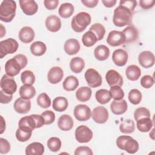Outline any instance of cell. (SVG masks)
Segmentation results:
<instances>
[{
	"instance_id": "obj_1",
	"label": "cell",
	"mask_w": 155,
	"mask_h": 155,
	"mask_svg": "<svg viewBox=\"0 0 155 155\" xmlns=\"http://www.w3.org/2000/svg\"><path fill=\"white\" fill-rule=\"evenodd\" d=\"M133 12L134 11L128 7L119 4V5L114 10L113 16V24L119 27L131 24Z\"/></svg>"
},
{
	"instance_id": "obj_2",
	"label": "cell",
	"mask_w": 155,
	"mask_h": 155,
	"mask_svg": "<svg viewBox=\"0 0 155 155\" xmlns=\"http://www.w3.org/2000/svg\"><path fill=\"white\" fill-rule=\"evenodd\" d=\"M16 3L13 0H4L0 5V19L5 22H10L16 14Z\"/></svg>"
},
{
	"instance_id": "obj_3",
	"label": "cell",
	"mask_w": 155,
	"mask_h": 155,
	"mask_svg": "<svg viewBox=\"0 0 155 155\" xmlns=\"http://www.w3.org/2000/svg\"><path fill=\"white\" fill-rule=\"evenodd\" d=\"M91 18L89 13L81 12L73 16L71 22V26L74 31L81 33L91 23Z\"/></svg>"
},
{
	"instance_id": "obj_4",
	"label": "cell",
	"mask_w": 155,
	"mask_h": 155,
	"mask_svg": "<svg viewBox=\"0 0 155 155\" xmlns=\"http://www.w3.org/2000/svg\"><path fill=\"white\" fill-rule=\"evenodd\" d=\"M116 145L119 148L126 151L130 154H134L139 150V143L132 137L122 135L116 139Z\"/></svg>"
},
{
	"instance_id": "obj_5",
	"label": "cell",
	"mask_w": 155,
	"mask_h": 155,
	"mask_svg": "<svg viewBox=\"0 0 155 155\" xmlns=\"http://www.w3.org/2000/svg\"><path fill=\"white\" fill-rule=\"evenodd\" d=\"M18 42L13 38H8L0 42V54L1 58H3L8 54H12L16 52L18 48Z\"/></svg>"
},
{
	"instance_id": "obj_6",
	"label": "cell",
	"mask_w": 155,
	"mask_h": 155,
	"mask_svg": "<svg viewBox=\"0 0 155 155\" xmlns=\"http://www.w3.org/2000/svg\"><path fill=\"white\" fill-rule=\"evenodd\" d=\"M87 84L91 88H96L101 85L102 79L101 74L93 68H88L84 74Z\"/></svg>"
},
{
	"instance_id": "obj_7",
	"label": "cell",
	"mask_w": 155,
	"mask_h": 155,
	"mask_svg": "<svg viewBox=\"0 0 155 155\" xmlns=\"http://www.w3.org/2000/svg\"><path fill=\"white\" fill-rule=\"evenodd\" d=\"M1 88L5 93L13 95L17 90V84L13 76L6 74L1 78Z\"/></svg>"
},
{
	"instance_id": "obj_8",
	"label": "cell",
	"mask_w": 155,
	"mask_h": 155,
	"mask_svg": "<svg viewBox=\"0 0 155 155\" xmlns=\"http://www.w3.org/2000/svg\"><path fill=\"white\" fill-rule=\"evenodd\" d=\"M93 137L92 131L85 125H79L75 130V139L80 143H87Z\"/></svg>"
},
{
	"instance_id": "obj_9",
	"label": "cell",
	"mask_w": 155,
	"mask_h": 155,
	"mask_svg": "<svg viewBox=\"0 0 155 155\" xmlns=\"http://www.w3.org/2000/svg\"><path fill=\"white\" fill-rule=\"evenodd\" d=\"M22 68H24V67L15 56L13 58L8 59L5 64L6 74L13 77L18 74Z\"/></svg>"
},
{
	"instance_id": "obj_10",
	"label": "cell",
	"mask_w": 155,
	"mask_h": 155,
	"mask_svg": "<svg viewBox=\"0 0 155 155\" xmlns=\"http://www.w3.org/2000/svg\"><path fill=\"white\" fill-rule=\"evenodd\" d=\"M74 116L79 121H86L91 116V111L89 107L85 104H79L74 107Z\"/></svg>"
},
{
	"instance_id": "obj_11",
	"label": "cell",
	"mask_w": 155,
	"mask_h": 155,
	"mask_svg": "<svg viewBox=\"0 0 155 155\" xmlns=\"http://www.w3.org/2000/svg\"><path fill=\"white\" fill-rule=\"evenodd\" d=\"M125 36L122 31L112 30L107 36V42L110 46L116 47L125 43Z\"/></svg>"
},
{
	"instance_id": "obj_12",
	"label": "cell",
	"mask_w": 155,
	"mask_h": 155,
	"mask_svg": "<svg viewBox=\"0 0 155 155\" xmlns=\"http://www.w3.org/2000/svg\"><path fill=\"white\" fill-rule=\"evenodd\" d=\"M109 114L106 108L102 106L95 107L92 111V118L97 124H104L108 119Z\"/></svg>"
},
{
	"instance_id": "obj_13",
	"label": "cell",
	"mask_w": 155,
	"mask_h": 155,
	"mask_svg": "<svg viewBox=\"0 0 155 155\" xmlns=\"http://www.w3.org/2000/svg\"><path fill=\"white\" fill-rule=\"evenodd\" d=\"M138 61L142 67L148 68L154 65L155 62L154 55L150 51H143L139 54Z\"/></svg>"
},
{
	"instance_id": "obj_14",
	"label": "cell",
	"mask_w": 155,
	"mask_h": 155,
	"mask_svg": "<svg viewBox=\"0 0 155 155\" xmlns=\"http://www.w3.org/2000/svg\"><path fill=\"white\" fill-rule=\"evenodd\" d=\"M105 79L109 86L112 87L114 85L122 86L124 81L121 75L114 70H108L105 74Z\"/></svg>"
},
{
	"instance_id": "obj_15",
	"label": "cell",
	"mask_w": 155,
	"mask_h": 155,
	"mask_svg": "<svg viewBox=\"0 0 155 155\" xmlns=\"http://www.w3.org/2000/svg\"><path fill=\"white\" fill-rule=\"evenodd\" d=\"M20 7L26 15L31 16L35 14L38 9V5L33 0H20Z\"/></svg>"
},
{
	"instance_id": "obj_16",
	"label": "cell",
	"mask_w": 155,
	"mask_h": 155,
	"mask_svg": "<svg viewBox=\"0 0 155 155\" xmlns=\"http://www.w3.org/2000/svg\"><path fill=\"white\" fill-rule=\"evenodd\" d=\"M63 76V70L59 67H51L47 73L48 81L52 84H56L62 81Z\"/></svg>"
},
{
	"instance_id": "obj_17",
	"label": "cell",
	"mask_w": 155,
	"mask_h": 155,
	"mask_svg": "<svg viewBox=\"0 0 155 155\" xmlns=\"http://www.w3.org/2000/svg\"><path fill=\"white\" fill-rule=\"evenodd\" d=\"M128 53L123 49L119 48L114 50L112 54V60L115 65L119 67L124 66L127 62Z\"/></svg>"
},
{
	"instance_id": "obj_18",
	"label": "cell",
	"mask_w": 155,
	"mask_h": 155,
	"mask_svg": "<svg viewBox=\"0 0 155 155\" xmlns=\"http://www.w3.org/2000/svg\"><path fill=\"white\" fill-rule=\"evenodd\" d=\"M15 110L20 114L27 113L31 108V101L30 99H24L22 97L18 98L13 104Z\"/></svg>"
},
{
	"instance_id": "obj_19",
	"label": "cell",
	"mask_w": 155,
	"mask_h": 155,
	"mask_svg": "<svg viewBox=\"0 0 155 155\" xmlns=\"http://www.w3.org/2000/svg\"><path fill=\"white\" fill-rule=\"evenodd\" d=\"M128 108L127 101L125 99L114 100L110 104V109L112 113L116 115L124 114Z\"/></svg>"
},
{
	"instance_id": "obj_20",
	"label": "cell",
	"mask_w": 155,
	"mask_h": 155,
	"mask_svg": "<svg viewBox=\"0 0 155 155\" xmlns=\"http://www.w3.org/2000/svg\"><path fill=\"white\" fill-rule=\"evenodd\" d=\"M45 26L51 32L59 31L61 27V21L56 15L48 16L45 19Z\"/></svg>"
},
{
	"instance_id": "obj_21",
	"label": "cell",
	"mask_w": 155,
	"mask_h": 155,
	"mask_svg": "<svg viewBox=\"0 0 155 155\" xmlns=\"http://www.w3.org/2000/svg\"><path fill=\"white\" fill-rule=\"evenodd\" d=\"M19 39L21 42L27 44L33 41L35 38V32L30 27L25 26L22 27L18 34Z\"/></svg>"
},
{
	"instance_id": "obj_22",
	"label": "cell",
	"mask_w": 155,
	"mask_h": 155,
	"mask_svg": "<svg viewBox=\"0 0 155 155\" xmlns=\"http://www.w3.org/2000/svg\"><path fill=\"white\" fill-rule=\"evenodd\" d=\"M80 44L76 39H68L64 44V48L66 53L69 55H73L78 53L80 50Z\"/></svg>"
},
{
	"instance_id": "obj_23",
	"label": "cell",
	"mask_w": 155,
	"mask_h": 155,
	"mask_svg": "<svg viewBox=\"0 0 155 155\" xmlns=\"http://www.w3.org/2000/svg\"><path fill=\"white\" fill-rule=\"evenodd\" d=\"M125 36V43L133 42L137 40L139 37V32L137 29L133 25H129L123 30L122 31Z\"/></svg>"
},
{
	"instance_id": "obj_24",
	"label": "cell",
	"mask_w": 155,
	"mask_h": 155,
	"mask_svg": "<svg viewBox=\"0 0 155 155\" xmlns=\"http://www.w3.org/2000/svg\"><path fill=\"white\" fill-rule=\"evenodd\" d=\"M58 126L62 131H69L73 127V120L70 115L63 114L58 119Z\"/></svg>"
},
{
	"instance_id": "obj_25",
	"label": "cell",
	"mask_w": 155,
	"mask_h": 155,
	"mask_svg": "<svg viewBox=\"0 0 155 155\" xmlns=\"http://www.w3.org/2000/svg\"><path fill=\"white\" fill-rule=\"evenodd\" d=\"M44 152V145L41 143L38 142L31 143L25 148L26 155H42Z\"/></svg>"
},
{
	"instance_id": "obj_26",
	"label": "cell",
	"mask_w": 155,
	"mask_h": 155,
	"mask_svg": "<svg viewBox=\"0 0 155 155\" xmlns=\"http://www.w3.org/2000/svg\"><path fill=\"white\" fill-rule=\"evenodd\" d=\"M27 119L30 127L33 130L35 128H41L45 124L44 119L41 115L34 114L27 116Z\"/></svg>"
},
{
	"instance_id": "obj_27",
	"label": "cell",
	"mask_w": 155,
	"mask_h": 155,
	"mask_svg": "<svg viewBox=\"0 0 155 155\" xmlns=\"http://www.w3.org/2000/svg\"><path fill=\"white\" fill-rule=\"evenodd\" d=\"M19 95L24 99H30L36 94V90L32 85L24 84L19 88Z\"/></svg>"
},
{
	"instance_id": "obj_28",
	"label": "cell",
	"mask_w": 155,
	"mask_h": 155,
	"mask_svg": "<svg viewBox=\"0 0 155 155\" xmlns=\"http://www.w3.org/2000/svg\"><path fill=\"white\" fill-rule=\"evenodd\" d=\"M125 74L127 78L132 81H135L139 79L141 75L140 68L136 65H129L126 70Z\"/></svg>"
},
{
	"instance_id": "obj_29",
	"label": "cell",
	"mask_w": 155,
	"mask_h": 155,
	"mask_svg": "<svg viewBox=\"0 0 155 155\" xmlns=\"http://www.w3.org/2000/svg\"><path fill=\"white\" fill-rule=\"evenodd\" d=\"M68 105L67 99L62 96L56 97L53 99L52 107L56 111L62 112L66 110Z\"/></svg>"
},
{
	"instance_id": "obj_30",
	"label": "cell",
	"mask_w": 155,
	"mask_h": 155,
	"mask_svg": "<svg viewBox=\"0 0 155 155\" xmlns=\"http://www.w3.org/2000/svg\"><path fill=\"white\" fill-rule=\"evenodd\" d=\"M94 54L97 60L105 61L109 57L110 50L104 45H99L95 48Z\"/></svg>"
},
{
	"instance_id": "obj_31",
	"label": "cell",
	"mask_w": 155,
	"mask_h": 155,
	"mask_svg": "<svg viewBox=\"0 0 155 155\" xmlns=\"http://www.w3.org/2000/svg\"><path fill=\"white\" fill-rule=\"evenodd\" d=\"M136 126L140 131L145 133L150 131L153 126V122L150 117H143L137 120Z\"/></svg>"
},
{
	"instance_id": "obj_32",
	"label": "cell",
	"mask_w": 155,
	"mask_h": 155,
	"mask_svg": "<svg viewBox=\"0 0 155 155\" xmlns=\"http://www.w3.org/2000/svg\"><path fill=\"white\" fill-rule=\"evenodd\" d=\"M85 67L84 60L80 57H74L70 62L71 70L75 73H81Z\"/></svg>"
},
{
	"instance_id": "obj_33",
	"label": "cell",
	"mask_w": 155,
	"mask_h": 155,
	"mask_svg": "<svg viewBox=\"0 0 155 155\" xmlns=\"http://www.w3.org/2000/svg\"><path fill=\"white\" fill-rule=\"evenodd\" d=\"M79 85V81L74 76H67L63 82L62 87L66 91H74Z\"/></svg>"
},
{
	"instance_id": "obj_34",
	"label": "cell",
	"mask_w": 155,
	"mask_h": 155,
	"mask_svg": "<svg viewBox=\"0 0 155 155\" xmlns=\"http://www.w3.org/2000/svg\"><path fill=\"white\" fill-rule=\"evenodd\" d=\"M92 91L90 87H82L78 89L76 92V97L81 102H86L88 101L91 96Z\"/></svg>"
},
{
	"instance_id": "obj_35",
	"label": "cell",
	"mask_w": 155,
	"mask_h": 155,
	"mask_svg": "<svg viewBox=\"0 0 155 155\" xmlns=\"http://www.w3.org/2000/svg\"><path fill=\"white\" fill-rule=\"evenodd\" d=\"M30 51L31 53L36 56H40L43 55L46 50V45L41 41H35L30 45Z\"/></svg>"
},
{
	"instance_id": "obj_36",
	"label": "cell",
	"mask_w": 155,
	"mask_h": 155,
	"mask_svg": "<svg viewBox=\"0 0 155 155\" xmlns=\"http://www.w3.org/2000/svg\"><path fill=\"white\" fill-rule=\"evenodd\" d=\"M74 10V6L71 3H63L59 8V15L63 18H68L73 15Z\"/></svg>"
},
{
	"instance_id": "obj_37",
	"label": "cell",
	"mask_w": 155,
	"mask_h": 155,
	"mask_svg": "<svg viewBox=\"0 0 155 155\" xmlns=\"http://www.w3.org/2000/svg\"><path fill=\"white\" fill-rule=\"evenodd\" d=\"M95 97L97 102L101 104H105L110 102L111 99L109 91L106 89L97 90L95 93Z\"/></svg>"
},
{
	"instance_id": "obj_38",
	"label": "cell",
	"mask_w": 155,
	"mask_h": 155,
	"mask_svg": "<svg viewBox=\"0 0 155 155\" xmlns=\"http://www.w3.org/2000/svg\"><path fill=\"white\" fill-rule=\"evenodd\" d=\"M97 41V37L95 34L91 31H87L85 32L82 38V42L84 45L87 47H90L94 45Z\"/></svg>"
},
{
	"instance_id": "obj_39",
	"label": "cell",
	"mask_w": 155,
	"mask_h": 155,
	"mask_svg": "<svg viewBox=\"0 0 155 155\" xmlns=\"http://www.w3.org/2000/svg\"><path fill=\"white\" fill-rule=\"evenodd\" d=\"M90 31H93L97 37V41L102 40L105 34V29L104 25L100 23L93 24L89 28Z\"/></svg>"
},
{
	"instance_id": "obj_40",
	"label": "cell",
	"mask_w": 155,
	"mask_h": 155,
	"mask_svg": "<svg viewBox=\"0 0 155 155\" xmlns=\"http://www.w3.org/2000/svg\"><path fill=\"white\" fill-rule=\"evenodd\" d=\"M135 129V124L133 120L131 119H126L124 120L119 126L120 132L125 134L133 133Z\"/></svg>"
},
{
	"instance_id": "obj_41",
	"label": "cell",
	"mask_w": 155,
	"mask_h": 155,
	"mask_svg": "<svg viewBox=\"0 0 155 155\" xmlns=\"http://www.w3.org/2000/svg\"><path fill=\"white\" fill-rule=\"evenodd\" d=\"M21 80L23 84L33 85L35 82V76L30 70H25L21 74Z\"/></svg>"
},
{
	"instance_id": "obj_42",
	"label": "cell",
	"mask_w": 155,
	"mask_h": 155,
	"mask_svg": "<svg viewBox=\"0 0 155 155\" xmlns=\"http://www.w3.org/2000/svg\"><path fill=\"white\" fill-rule=\"evenodd\" d=\"M61 140L57 137H51L47 140V147L52 152L58 151L61 147Z\"/></svg>"
},
{
	"instance_id": "obj_43",
	"label": "cell",
	"mask_w": 155,
	"mask_h": 155,
	"mask_svg": "<svg viewBox=\"0 0 155 155\" xmlns=\"http://www.w3.org/2000/svg\"><path fill=\"white\" fill-rule=\"evenodd\" d=\"M38 105L43 108H47L51 105V99L45 93H41L36 99Z\"/></svg>"
},
{
	"instance_id": "obj_44",
	"label": "cell",
	"mask_w": 155,
	"mask_h": 155,
	"mask_svg": "<svg viewBox=\"0 0 155 155\" xmlns=\"http://www.w3.org/2000/svg\"><path fill=\"white\" fill-rule=\"evenodd\" d=\"M111 98L114 100H120L124 97V90L120 86L114 85L110 87L109 90Z\"/></svg>"
},
{
	"instance_id": "obj_45",
	"label": "cell",
	"mask_w": 155,
	"mask_h": 155,
	"mask_svg": "<svg viewBox=\"0 0 155 155\" xmlns=\"http://www.w3.org/2000/svg\"><path fill=\"white\" fill-rule=\"evenodd\" d=\"M142 93L137 89H132L128 93V99L134 105L139 104L142 100Z\"/></svg>"
},
{
	"instance_id": "obj_46",
	"label": "cell",
	"mask_w": 155,
	"mask_h": 155,
	"mask_svg": "<svg viewBox=\"0 0 155 155\" xmlns=\"http://www.w3.org/2000/svg\"><path fill=\"white\" fill-rule=\"evenodd\" d=\"M150 117V112L148 109L145 107H139L136 109L134 113V118L137 121V120L143 118Z\"/></svg>"
},
{
	"instance_id": "obj_47",
	"label": "cell",
	"mask_w": 155,
	"mask_h": 155,
	"mask_svg": "<svg viewBox=\"0 0 155 155\" xmlns=\"http://www.w3.org/2000/svg\"><path fill=\"white\" fill-rule=\"evenodd\" d=\"M32 134V132H27L21 130L20 128H18L16 131V137L19 141L22 142H24L29 140Z\"/></svg>"
},
{
	"instance_id": "obj_48",
	"label": "cell",
	"mask_w": 155,
	"mask_h": 155,
	"mask_svg": "<svg viewBox=\"0 0 155 155\" xmlns=\"http://www.w3.org/2000/svg\"><path fill=\"white\" fill-rule=\"evenodd\" d=\"M41 115L43 117L45 125H50L55 120V114L51 110H46L42 113Z\"/></svg>"
},
{
	"instance_id": "obj_49",
	"label": "cell",
	"mask_w": 155,
	"mask_h": 155,
	"mask_svg": "<svg viewBox=\"0 0 155 155\" xmlns=\"http://www.w3.org/2000/svg\"><path fill=\"white\" fill-rule=\"evenodd\" d=\"M154 83L153 78L150 75H145L140 79V84L145 88H151Z\"/></svg>"
},
{
	"instance_id": "obj_50",
	"label": "cell",
	"mask_w": 155,
	"mask_h": 155,
	"mask_svg": "<svg viewBox=\"0 0 155 155\" xmlns=\"http://www.w3.org/2000/svg\"><path fill=\"white\" fill-rule=\"evenodd\" d=\"M10 150V144L8 141L2 137L0 138V153L7 154Z\"/></svg>"
},
{
	"instance_id": "obj_51",
	"label": "cell",
	"mask_w": 155,
	"mask_h": 155,
	"mask_svg": "<svg viewBox=\"0 0 155 155\" xmlns=\"http://www.w3.org/2000/svg\"><path fill=\"white\" fill-rule=\"evenodd\" d=\"M93 153L90 148L86 146H82L78 147L74 151L75 155H93Z\"/></svg>"
},
{
	"instance_id": "obj_52",
	"label": "cell",
	"mask_w": 155,
	"mask_h": 155,
	"mask_svg": "<svg viewBox=\"0 0 155 155\" xmlns=\"http://www.w3.org/2000/svg\"><path fill=\"white\" fill-rule=\"evenodd\" d=\"M44 4L46 8L48 10H54L57 8L59 1L58 0H44Z\"/></svg>"
},
{
	"instance_id": "obj_53",
	"label": "cell",
	"mask_w": 155,
	"mask_h": 155,
	"mask_svg": "<svg viewBox=\"0 0 155 155\" xmlns=\"http://www.w3.org/2000/svg\"><path fill=\"white\" fill-rule=\"evenodd\" d=\"M13 99L12 94H8L3 90L0 91V102L2 104H7Z\"/></svg>"
},
{
	"instance_id": "obj_54",
	"label": "cell",
	"mask_w": 155,
	"mask_h": 155,
	"mask_svg": "<svg viewBox=\"0 0 155 155\" xmlns=\"http://www.w3.org/2000/svg\"><path fill=\"white\" fill-rule=\"evenodd\" d=\"M154 0H141L139 1L140 6L145 10L149 9L154 6Z\"/></svg>"
},
{
	"instance_id": "obj_55",
	"label": "cell",
	"mask_w": 155,
	"mask_h": 155,
	"mask_svg": "<svg viewBox=\"0 0 155 155\" xmlns=\"http://www.w3.org/2000/svg\"><path fill=\"white\" fill-rule=\"evenodd\" d=\"M119 4L125 5L126 7H128L133 11L134 10L135 7L137 5V1H130V0H122L120 1Z\"/></svg>"
},
{
	"instance_id": "obj_56",
	"label": "cell",
	"mask_w": 155,
	"mask_h": 155,
	"mask_svg": "<svg viewBox=\"0 0 155 155\" xmlns=\"http://www.w3.org/2000/svg\"><path fill=\"white\" fill-rule=\"evenodd\" d=\"M81 2L88 8H93L96 7L99 2L98 0H82Z\"/></svg>"
},
{
	"instance_id": "obj_57",
	"label": "cell",
	"mask_w": 155,
	"mask_h": 155,
	"mask_svg": "<svg viewBox=\"0 0 155 155\" xmlns=\"http://www.w3.org/2000/svg\"><path fill=\"white\" fill-rule=\"evenodd\" d=\"M116 2H117L116 0H102V2L104 5V6L108 8L113 7L116 4Z\"/></svg>"
},
{
	"instance_id": "obj_58",
	"label": "cell",
	"mask_w": 155,
	"mask_h": 155,
	"mask_svg": "<svg viewBox=\"0 0 155 155\" xmlns=\"http://www.w3.org/2000/svg\"><path fill=\"white\" fill-rule=\"evenodd\" d=\"M1 134H2L4 131L5 130V122L4 120V118L2 117V116H1Z\"/></svg>"
},
{
	"instance_id": "obj_59",
	"label": "cell",
	"mask_w": 155,
	"mask_h": 155,
	"mask_svg": "<svg viewBox=\"0 0 155 155\" xmlns=\"http://www.w3.org/2000/svg\"><path fill=\"white\" fill-rule=\"evenodd\" d=\"M1 38H2L5 34V30L4 29V26L1 24Z\"/></svg>"
}]
</instances>
